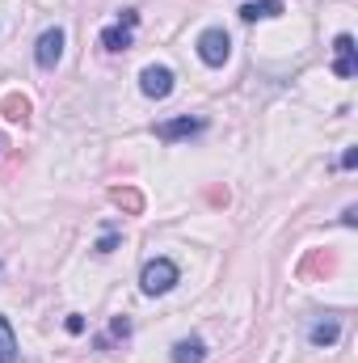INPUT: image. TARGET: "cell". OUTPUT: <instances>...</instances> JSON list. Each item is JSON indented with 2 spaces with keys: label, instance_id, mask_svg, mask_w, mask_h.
Listing matches in <instances>:
<instances>
[{
  "label": "cell",
  "instance_id": "obj_4",
  "mask_svg": "<svg viewBox=\"0 0 358 363\" xmlns=\"http://www.w3.org/2000/svg\"><path fill=\"white\" fill-rule=\"evenodd\" d=\"M139 89H144V97H152V101H165L169 93L178 89V77H173V68H165V64H148V68L139 72Z\"/></svg>",
  "mask_w": 358,
  "mask_h": 363
},
{
  "label": "cell",
  "instance_id": "obj_10",
  "mask_svg": "<svg viewBox=\"0 0 358 363\" xmlns=\"http://www.w3.org/2000/svg\"><path fill=\"white\" fill-rule=\"evenodd\" d=\"M101 47H105V51H127V47H131V26H122V21L105 26V30H101Z\"/></svg>",
  "mask_w": 358,
  "mask_h": 363
},
{
  "label": "cell",
  "instance_id": "obj_15",
  "mask_svg": "<svg viewBox=\"0 0 358 363\" xmlns=\"http://www.w3.org/2000/svg\"><path fill=\"white\" fill-rule=\"evenodd\" d=\"M118 250V233H105L101 241H97V254H114Z\"/></svg>",
  "mask_w": 358,
  "mask_h": 363
},
{
  "label": "cell",
  "instance_id": "obj_13",
  "mask_svg": "<svg viewBox=\"0 0 358 363\" xmlns=\"http://www.w3.org/2000/svg\"><path fill=\"white\" fill-rule=\"evenodd\" d=\"M110 338H131V317H114L110 321ZM110 338H97V347H110Z\"/></svg>",
  "mask_w": 358,
  "mask_h": 363
},
{
  "label": "cell",
  "instance_id": "obj_8",
  "mask_svg": "<svg viewBox=\"0 0 358 363\" xmlns=\"http://www.w3.org/2000/svg\"><path fill=\"white\" fill-rule=\"evenodd\" d=\"M241 17H245V21H270V17H282V0H245V4H241Z\"/></svg>",
  "mask_w": 358,
  "mask_h": 363
},
{
  "label": "cell",
  "instance_id": "obj_9",
  "mask_svg": "<svg viewBox=\"0 0 358 363\" xmlns=\"http://www.w3.org/2000/svg\"><path fill=\"white\" fill-rule=\"evenodd\" d=\"M207 359V342L202 338H181L173 342V363H202Z\"/></svg>",
  "mask_w": 358,
  "mask_h": 363
},
{
  "label": "cell",
  "instance_id": "obj_14",
  "mask_svg": "<svg viewBox=\"0 0 358 363\" xmlns=\"http://www.w3.org/2000/svg\"><path fill=\"white\" fill-rule=\"evenodd\" d=\"M114 203L127 207V211H139V207H144V199H139L135 190H114Z\"/></svg>",
  "mask_w": 358,
  "mask_h": 363
},
{
  "label": "cell",
  "instance_id": "obj_1",
  "mask_svg": "<svg viewBox=\"0 0 358 363\" xmlns=\"http://www.w3.org/2000/svg\"><path fill=\"white\" fill-rule=\"evenodd\" d=\"M181 283V271L173 258H152V262H144V271H139V291L144 296H165V291H173Z\"/></svg>",
  "mask_w": 358,
  "mask_h": 363
},
{
  "label": "cell",
  "instance_id": "obj_16",
  "mask_svg": "<svg viewBox=\"0 0 358 363\" xmlns=\"http://www.w3.org/2000/svg\"><path fill=\"white\" fill-rule=\"evenodd\" d=\"M64 325H68V334H85V317H81V313H72Z\"/></svg>",
  "mask_w": 358,
  "mask_h": 363
},
{
  "label": "cell",
  "instance_id": "obj_12",
  "mask_svg": "<svg viewBox=\"0 0 358 363\" xmlns=\"http://www.w3.org/2000/svg\"><path fill=\"white\" fill-rule=\"evenodd\" d=\"M4 114H8L13 123H30V101L17 97V93H8V97H4Z\"/></svg>",
  "mask_w": 358,
  "mask_h": 363
},
{
  "label": "cell",
  "instance_id": "obj_6",
  "mask_svg": "<svg viewBox=\"0 0 358 363\" xmlns=\"http://www.w3.org/2000/svg\"><path fill=\"white\" fill-rule=\"evenodd\" d=\"M358 72V47L350 34H337V43H333V77H342V81H350Z\"/></svg>",
  "mask_w": 358,
  "mask_h": 363
},
{
  "label": "cell",
  "instance_id": "obj_11",
  "mask_svg": "<svg viewBox=\"0 0 358 363\" xmlns=\"http://www.w3.org/2000/svg\"><path fill=\"white\" fill-rule=\"evenodd\" d=\"M0 363H17V334H13L8 317H0Z\"/></svg>",
  "mask_w": 358,
  "mask_h": 363
},
{
  "label": "cell",
  "instance_id": "obj_5",
  "mask_svg": "<svg viewBox=\"0 0 358 363\" xmlns=\"http://www.w3.org/2000/svg\"><path fill=\"white\" fill-rule=\"evenodd\" d=\"M207 131V118H190V114H181V118H169V123H156V140H165V144H178V140H190V135H202Z\"/></svg>",
  "mask_w": 358,
  "mask_h": 363
},
{
  "label": "cell",
  "instance_id": "obj_20",
  "mask_svg": "<svg viewBox=\"0 0 358 363\" xmlns=\"http://www.w3.org/2000/svg\"><path fill=\"white\" fill-rule=\"evenodd\" d=\"M0 148H4V135H0Z\"/></svg>",
  "mask_w": 358,
  "mask_h": 363
},
{
  "label": "cell",
  "instance_id": "obj_18",
  "mask_svg": "<svg viewBox=\"0 0 358 363\" xmlns=\"http://www.w3.org/2000/svg\"><path fill=\"white\" fill-rule=\"evenodd\" d=\"M358 165V148H346V152H342V169H354Z\"/></svg>",
  "mask_w": 358,
  "mask_h": 363
},
{
  "label": "cell",
  "instance_id": "obj_7",
  "mask_svg": "<svg viewBox=\"0 0 358 363\" xmlns=\"http://www.w3.org/2000/svg\"><path fill=\"white\" fill-rule=\"evenodd\" d=\"M342 338V321L337 317H325V321H312L308 325V342L312 347H333Z\"/></svg>",
  "mask_w": 358,
  "mask_h": 363
},
{
  "label": "cell",
  "instance_id": "obj_3",
  "mask_svg": "<svg viewBox=\"0 0 358 363\" xmlns=\"http://www.w3.org/2000/svg\"><path fill=\"white\" fill-rule=\"evenodd\" d=\"M64 43H68V34H64L59 26H47V30L38 34V43H34V64H38L42 72H51V68L64 60Z\"/></svg>",
  "mask_w": 358,
  "mask_h": 363
},
{
  "label": "cell",
  "instance_id": "obj_2",
  "mask_svg": "<svg viewBox=\"0 0 358 363\" xmlns=\"http://www.w3.org/2000/svg\"><path fill=\"white\" fill-rule=\"evenodd\" d=\"M228 55H232V38H228V30L211 26V30L198 34V60H202L207 68H224Z\"/></svg>",
  "mask_w": 358,
  "mask_h": 363
},
{
  "label": "cell",
  "instance_id": "obj_19",
  "mask_svg": "<svg viewBox=\"0 0 358 363\" xmlns=\"http://www.w3.org/2000/svg\"><path fill=\"white\" fill-rule=\"evenodd\" d=\"M342 224H346V228H354V224H358V207H346V211H342Z\"/></svg>",
  "mask_w": 358,
  "mask_h": 363
},
{
  "label": "cell",
  "instance_id": "obj_17",
  "mask_svg": "<svg viewBox=\"0 0 358 363\" xmlns=\"http://www.w3.org/2000/svg\"><path fill=\"white\" fill-rule=\"evenodd\" d=\"M118 21H122V26H131V30H135V26H139V13H135V9H122V13H118Z\"/></svg>",
  "mask_w": 358,
  "mask_h": 363
}]
</instances>
